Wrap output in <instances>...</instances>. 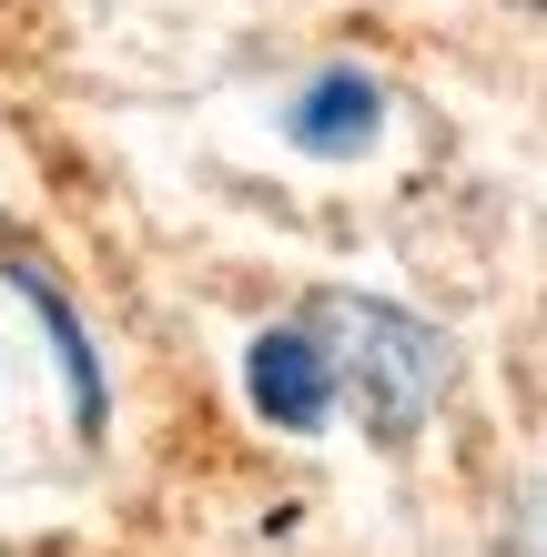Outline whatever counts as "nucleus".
Returning a JSON list of instances; mask_svg holds the SVG:
<instances>
[{
	"label": "nucleus",
	"mask_w": 547,
	"mask_h": 557,
	"mask_svg": "<svg viewBox=\"0 0 547 557\" xmlns=\"http://www.w3.org/2000/svg\"><path fill=\"white\" fill-rule=\"evenodd\" d=\"M304 335H314V355H325V375H335V406L356 416L375 446H406L415 425L446 406L457 355H446V335L415 324L406 305H375V294H314Z\"/></svg>",
	"instance_id": "nucleus-1"
},
{
	"label": "nucleus",
	"mask_w": 547,
	"mask_h": 557,
	"mask_svg": "<svg viewBox=\"0 0 547 557\" xmlns=\"http://www.w3.org/2000/svg\"><path fill=\"white\" fill-rule=\"evenodd\" d=\"M244 396H253V416H264V425H284V436H314V425L335 416V375H325V355H314L304 314L274 324V335H253V355H244Z\"/></svg>",
	"instance_id": "nucleus-2"
},
{
	"label": "nucleus",
	"mask_w": 547,
	"mask_h": 557,
	"mask_svg": "<svg viewBox=\"0 0 547 557\" xmlns=\"http://www.w3.org/2000/svg\"><path fill=\"white\" fill-rule=\"evenodd\" d=\"M375 112H385V102H375L365 72H325V82L295 102V143H304V152H365V143H375Z\"/></svg>",
	"instance_id": "nucleus-3"
},
{
	"label": "nucleus",
	"mask_w": 547,
	"mask_h": 557,
	"mask_svg": "<svg viewBox=\"0 0 547 557\" xmlns=\"http://www.w3.org/2000/svg\"><path fill=\"white\" fill-rule=\"evenodd\" d=\"M21 294H30V314H41L51 324V345H61V366H72V416L82 425H102V375H91V345H82V324H72V305H61V284L41 274V264H30V253H21Z\"/></svg>",
	"instance_id": "nucleus-4"
},
{
	"label": "nucleus",
	"mask_w": 547,
	"mask_h": 557,
	"mask_svg": "<svg viewBox=\"0 0 547 557\" xmlns=\"http://www.w3.org/2000/svg\"><path fill=\"white\" fill-rule=\"evenodd\" d=\"M507 557H547V486L518 497V528H507Z\"/></svg>",
	"instance_id": "nucleus-5"
},
{
	"label": "nucleus",
	"mask_w": 547,
	"mask_h": 557,
	"mask_svg": "<svg viewBox=\"0 0 547 557\" xmlns=\"http://www.w3.org/2000/svg\"><path fill=\"white\" fill-rule=\"evenodd\" d=\"M527 11H547V0H527Z\"/></svg>",
	"instance_id": "nucleus-6"
}]
</instances>
